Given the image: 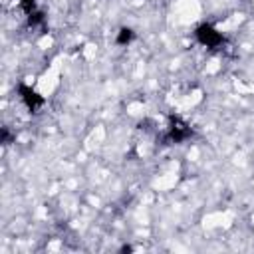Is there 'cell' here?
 I'll use <instances>...</instances> for the list:
<instances>
[{
	"mask_svg": "<svg viewBox=\"0 0 254 254\" xmlns=\"http://www.w3.org/2000/svg\"><path fill=\"white\" fill-rule=\"evenodd\" d=\"M194 38L202 44V46H206V48H220L224 42H226V38L214 28V26H210V24H200V26H196V30H194Z\"/></svg>",
	"mask_w": 254,
	"mask_h": 254,
	"instance_id": "cell-1",
	"label": "cell"
},
{
	"mask_svg": "<svg viewBox=\"0 0 254 254\" xmlns=\"http://www.w3.org/2000/svg\"><path fill=\"white\" fill-rule=\"evenodd\" d=\"M18 95H20L22 103H24L32 113H36V111L42 109V105H44V97H42L34 87H30V85H26V83H18Z\"/></svg>",
	"mask_w": 254,
	"mask_h": 254,
	"instance_id": "cell-2",
	"label": "cell"
},
{
	"mask_svg": "<svg viewBox=\"0 0 254 254\" xmlns=\"http://www.w3.org/2000/svg\"><path fill=\"white\" fill-rule=\"evenodd\" d=\"M192 135V129L189 123H185L181 117H171L169 119V139L173 143H183Z\"/></svg>",
	"mask_w": 254,
	"mask_h": 254,
	"instance_id": "cell-3",
	"label": "cell"
},
{
	"mask_svg": "<svg viewBox=\"0 0 254 254\" xmlns=\"http://www.w3.org/2000/svg\"><path fill=\"white\" fill-rule=\"evenodd\" d=\"M133 38H135V32H133L131 28L123 26V28L117 32V38H115V42H117L119 46H127V44H131V42H133Z\"/></svg>",
	"mask_w": 254,
	"mask_h": 254,
	"instance_id": "cell-4",
	"label": "cell"
},
{
	"mask_svg": "<svg viewBox=\"0 0 254 254\" xmlns=\"http://www.w3.org/2000/svg\"><path fill=\"white\" fill-rule=\"evenodd\" d=\"M20 6L28 16L36 12V0H20Z\"/></svg>",
	"mask_w": 254,
	"mask_h": 254,
	"instance_id": "cell-5",
	"label": "cell"
}]
</instances>
